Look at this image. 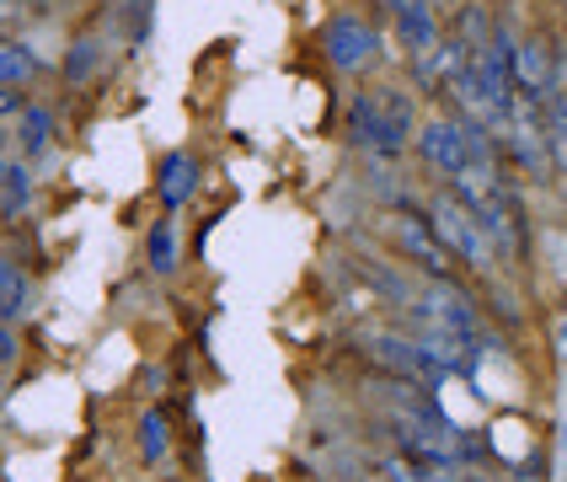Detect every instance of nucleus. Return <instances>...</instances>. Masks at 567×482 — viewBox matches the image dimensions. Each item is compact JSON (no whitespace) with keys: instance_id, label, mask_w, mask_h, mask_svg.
Returning <instances> with one entry per match:
<instances>
[{"instance_id":"nucleus-1","label":"nucleus","mask_w":567,"mask_h":482,"mask_svg":"<svg viewBox=\"0 0 567 482\" xmlns=\"http://www.w3.org/2000/svg\"><path fill=\"white\" fill-rule=\"evenodd\" d=\"M417 124V96L396 81H359V92L348 96V145L370 161H402Z\"/></svg>"},{"instance_id":"nucleus-2","label":"nucleus","mask_w":567,"mask_h":482,"mask_svg":"<svg viewBox=\"0 0 567 482\" xmlns=\"http://www.w3.org/2000/svg\"><path fill=\"white\" fill-rule=\"evenodd\" d=\"M321 60L332 64L338 75L353 81H370L380 64H385V38H380L375 17L370 11H338L321 22Z\"/></svg>"},{"instance_id":"nucleus-3","label":"nucleus","mask_w":567,"mask_h":482,"mask_svg":"<svg viewBox=\"0 0 567 482\" xmlns=\"http://www.w3.org/2000/svg\"><path fill=\"white\" fill-rule=\"evenodd\" d=\"M380 236L391 242V253L402 257L408 268H417L423 279H455V257L450 247L440 242V230L429 225L423 209H412V204H391L385 215H380Z\"/></svg>"},{"instance_id":"nucleus-4","label":"nucleus","mask_w":567,"mask_h":482,"mask_svg":"<svg viewBox=\"0 0 567 482\" xmlns=\"http://www.w3.org/2000/svg\"><path fill=\"white\" fill-rule=\"evenodd\" d=\"M353 349L370 353V359H375L391 381H408V386H434V381H444V365H440V359L423 349L412 332H396V327H364V332H353Z\"/></svg>"},{"instance_id":"nucleus-5","label":"nucleus","mask_w":567,"mask_h":482,"mask_svg":"<svg viewBox=\"0 0 567 482\" xmlns=\"http://www.w3.org/2000/svg\"><path fill=\"white\" fill-rule=\"evenodd\" d=\"M429 225L440 230V242L450 247V257H461L466 268H476V274H487L493 263H498V253H493V242H487V230H482V215H476L472 204H461L450 188H440L434 198H429Z\"/></svg>"},{"instance_id":"nucleus-6","label":"nucleus","mask_w":567,"mask_h":482,"mask_svg":"<svg viewBox=\"0 0 567 482\" xmlns=\"http://www.w3.org/2000/svg\"><path fill=\"white\" fill-rule=\"evenodd\" d=\"M412 156L423 172H434L440 183H450L466 161H472V124L455 119V113H434L417 124V140H412Z\"/></svg>"},{"instance_id":"nucleus-7","label":"nucleus","mask_w":567,"mask_h":482,"mask_svg":"<svg viewBox=\"0 0 567 482\" xmlns=\"http://www.w3.org/2000/svg\"><path fill=\"white\" fill-rule=\"evenodd\" d=\"M391 28H396V38H402V54H412L417 64L434 60V49H440V38H444V22H440V11H434V0H429V6L396 11Z\"/></svg>"},{"instance_id":"nucleus-8","label":"nucleus","mask_w":567,"mask_h":482,"mask_svg":"<svg viewBox=\"0 0 567 482\" xmlns=\"http://www.w3.org/2000/svg\"><path fill=\"white\" fill-rule=\"evenodd\" d=\"M193 193H198V161L188 151H166L156 166V198L166 204V215H177Z\"/></svg>"},{"instance_id":"nucleus-9","label":"nucleus","mask_w":567,"mask_h":482,"mask_svg":"<svg viewBox=\"0 0 567 482\" xmlns=\"http://www.w3.org/2000/svg\"><path fill=\"white\" fill-rule=\"evenodd\" d=\"M54 140H60V124H54V107L49 102H32L28 113H22V124L11 129V145H17V156L28 161V166L49 156Z\"/></svg>"},{"instance_id":"nucleus-10","label":"nucleus","mask_w":567,"mask_h":482,"mask_svg":"<svg viewBox=\"0 0 567 482\" xmlns=\"http://www.w3.org/2000/svg\"><path fill=\"white\" fill-rule=\"evenodd\" d=\"M32 193H38V183H32V166L17 151L11 156H0V221H17V215H28L32 209Z\"/></svg>"},{"instance_id":"nucleus-11","label":"nucleus","mask_w":567,"mask_h":482,"mask_svg":"<svg viewBox=\"0 0 567 482\" xmlns=\"http://www.w3.org/2000/svg\"><path fill=\"white\" fill-rule=\"evenodd\" d=\"M43 75V60L28 38L17 32H0V86H32Z\"/></svg>"},{"instance_id":"nucleus-12","label":"nucleus","mask_w":567,"mask_h":482,"mask_svg":"<svg viewBox=\"0 0 567 482\" xmlns=\"http://www.w3.org/2000/svg\"><path fill=\"white\" fill-rule=\"evenodd\" d=\"M102 32L86 28V32H75L70 38V49H64V60H60V75H64V86H86L96 70H102Z\"/></svg>"},{"instance_id":"nucleus-13","label":"nucleus","mask_w":567,"mask_h":482,"mask_svg":"<svg viewBox=\"0 0 567 482\" xmlns=\"http://www.w3.org/2000/svg\"><path fill=\"white\" fill-rule=\"evenodd\" d=\"M177 257H183V247H177V215H161L145 230V268L156 279H166V274H177Z\"/></svg>"},{"instance_id":"nucleus-14","label":"nucleus","mask_w":567,"mask_h":482,"mask_svg":"<svg viewBox=\"0 0 567 482\" xmlns=\"http://www.w3.org/2000/svg\"><path fill=\"white\" fill-rule=\"evenodd\" d=\"M28 306H32V279H28V268L17 263V257H0V321H17L28 317Z\"/></svg>"},{"instance_id":"nucleus-15","label":"nucleus","mask_w":567,"mask_h":482,"mask_svg":"<svg viewBox=\"0 0 567 482\" xmlns=\"http://www.w3.org/2000/svg\"><path fill=\"white\" fill-rule=\"evenodd\" d=\"M134 445H140V461H145V466H161V461H166V445H172V440H166V413H161V408H145V413H140Z\"/></svg>"},{"instance_id":"nucleus-16","label":"nucleus","mask_w":567,"mask_h":482,"mask_svg":"<svg viewBox=\"0 0 567 482\" xmlns=\"http://www.w3.org/2000/svg\"><path fill=\"white\" fill-rule=\"evenodd\" d=\"M151 6H156V0H118V22H124L128 49H140V43L151 38Z\"/></svg>"},{"instance_id":"nucleus-17","label":"nucleus","mask_w":567,"mask_h":482,"mask_svg":"<svg viewBox=\"0 0 567 482\" xmlns=\"http://www.w3.org/2000/svg\"><path fill=\"white\" fill-rule=\"evenodd\" d=\"M32 107V92L28 86H0V134H11V129L22 124V113Z\"/></svg>"},{"instance_id":"nucleus-18","label":"nucleus","mask_w":567,"mask_h":482,"mask_svg":"<svg viewBox=\"0 0 567 482\" xmlns=\"http://www.w3.org/2000/svg\"><path fill=\"white\" fill-rule=\"evenodd\" d=\"M17 353H22V349H17V327H11V321H0V370H6Z\"/></svg>"},{"instance_id":"nucleus-19","label":"nucleus","mask_w":567,"mask_h":482,"mask_svg":"<svg viewBox=\"0 0 567 482\" xmlns=\"http://www.w3.org/2000/svg\"><path fill=\"white\" fill-rule=\"evenodd\" d=\"M17 17H22V0H0V32L11 28Z\"/></svg>"},{"instance_id":"nucleus-20","label":"nucleus","mask_w":567,"mask_h":482,"mask_svg":"<svg viewBox=\"0 0 567 482\" xmlns=\"http://www.w3.org/2000/svg\"><path fill=\"white\" fill-rule=\"evenodd\" d=\"M408 6H429V0H380L385 17H396V11H408Z\"/></svg>"},{"instance_id":"nucleus-21","label":"nucleus","mask_w":567,"mask_h":482,"mask_svg":"<svg viewBox=\"0 0 567 482\" xmlns=\"http://www.w3.org/2000/svg\"><path fill=\"white\" fill-rule=\"evenodd\" d=\"M563 166H567V161H563Z\"/></svg>"}]
</instances>
